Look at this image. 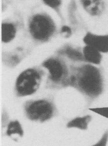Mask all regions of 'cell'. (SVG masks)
I'll list each match as a JSON object with an SVG mask.
<instances>
[{
	"label": "cell",
	"instance_id": "cell-1",
	"mask_svg": "<svg viewBox=\"0 0 108 146\" xmlns=\"http://www.w3.org/2000/svg\"><path fill=\"white\" fill-rule=\"evenodd\" d=\"M29 30L34 38L37 40L45 41L55 33L56 25L48 14L44 13H37L30 18Z\"/></svg>",
	"mask_w": 108,
	"mask_h": 146
},
{
	"label": "cell",
	"instance_id": "cell-2",
	"mask_svg": "<svg viewBox=\"0 0 108 146\" xmlns=\"http://www.w3.org/2000/svg\"><path fill=\"white\" fill-rule=\"evenodd\" d=\"M78 84L80 89L87 95L98 96L102 89V80L99 70L90 65L83 66L80 72Z\"/></svg>",
	"mask_w": 108,
	"mask_h": 146
},
{
	"label": "cell",
	"instance_id": "cell-3",
	"mask_svg": "<svg viewBox=\"0 0 108 146\" xmlns=\"http://www.w3.org/2000/svg\"><path fill=\"white\" fill-rule=\"evenodd\" d=\"M40 81V75L36 70L28 69L23 72L17 79V91L21 96L31 95L38 88Z\"/></svg>",
	"mask_w": 108,
	"mask_h": 146
},
{
	"label": "cell",
	"instance_id": "cell-4",
	"mask_svg": "<svg viewBox=\"0 0 108 146\" xmlns=\"http://www.w3.org/2000/svg\"><path fill=\"white\" fill-rule=\"evenodd\" d=\"M27 115L32 120L44 122L52 117L53 108L48 102L38 100L29 104L26 108Z\"/></svg>",
	"mask_w": 108,
	"mask_h": 146
},
{
	"label": "cell",
	"instance_id": "cell-5",
	"mask_svg": "<svg viewBox=\"0 0 108 146\" xmlns=\"http://www.w3.org/2000/svg\"><path fill=\"white\" fill-rule=\"evenodd\" d=\"M83 41L86 45L95 48L99 52H108V35H98L88 32Z\"/></svg>",
	"mask_w": 108,
	"mask_h": 146
},
{
	"label": "cell",
	"instance_id": "cell-6",
	"mask_svg": "<svg viewBox=\"0 0 108 146\" xmlns=\"http://www.w3.org/2000/svg\"><path fill=\"white\" fill-rule=\"evenodd\" d=\"M85 11L92 17H98L103 13L105 9L104 0H80Z\"/></svg>",
	"mask_w": 108,
	"mask_h": 146
},
{
	"label": "cell",
	"instance_id": "cell-7",
	"mask_svg": "<svg viewBox=\"0 0 108 146\" xmlns=\"http://www.w3.org/2000/svg\"><path fill=\"white\" fill-rule=\"evenodd\" d=\"M43 66L49 70L52 81L57 82L60 80L62 76L63 71L62 66L59 61L51 58L45 61Z\"/></svg>",
	"mask_w": 108,
	"mask_h": 146
},
{
	"label": "cell",
	"instance_id": "cell-8",
	"mask_svg": "<svg viewBox=\"0 0 108 146\" xmlns=\"http://www.w3.org/2000/svg\"><path fill=\"white\" fill-rule=\"evenodd\" d=\"M17 34V29L11 23H3L1 27L2 42L8 43L13 40Z\"/></svg>",
	"mask_w": 108,
	"mask_h": 146
},
{
	"label": "cell",
	"instance_id": "cell-9",
	"mask_svg": "<svg viewBox=\"0 0 108 146\" xmlns=\"http://www.w3.org/2000/svg\"><path fill=\"white\" fill-rule=\"evenodd\" d=\"M83 56L85 59L89 62L95 64L101 63V55L100 52L92 46L86 45L83 49Z\"/></svg>",
	"mask_w": 108,
	"mask_h": 146
},
{
	"label": "cell",
	"instance_id": "cell-10",
	"mask_svg": "<svg viewBox=\"0 0 108 146\" xmlns=\"http://www.w3.org/2000/svg\"><path fill=\"white\" fill-rule=\"evenodd\" d=\"M91 119V117L90 115L76 118L68 123L67 127L68 128H77L80 129L86 130Z\"/></svg>",
	"mask_w": 108,
	"mask_h": 146
},
{
	"label": "cell",
	"instance_id": "cell-11",
	"mask_svg": "<svg viewBox=\"0 0 108 146\" xmlns=\"http://www.w3.org/2000/svg\"><path fill=\"white\" fill-rule=\"evenodd\" d=\"M6 133L8 136L17 134L22 137L24 135V132L21 127V124H20L18 121H12L10 123L8 126Z\"/></svg>",
	"mask_w": 108,
	"mask_h": 146
},
{
	"label": "cell",
	"instance_id": "cell-12",
	"mask_svg": "<svg viewBox=\"0 0 108 146\" xmlns=\"http://www.w3.org/2000/svg\"><path fill=\"white\" fill-rule=\"evenodd\" d=\"M45 5L52 9L58 14H60L62 0H41Z\"/></svg>",
	"mask_w": 108,
	"mask_h": 146
},
{
	"label": "cell",
	"instance_id": "cell-13",
	"mask_svg": "<svg viewBox=\"0 0 108 146\" xmlns=\"http://www.w3.org/2000/svg\"><path fill=\"white\" fill-rule=\"evenodd\" d=\"M65 52L70 58L74 60H83L84 58L81 53L70 47H68L66 49Z\"/></svg>",
	"mask_w": 108,
	"mask_h": 146
},
{
	"label": "cell",
	"instance_id": "cell-14",
	"mask_svg": "<svg viewBox=\"0 0 108 146\" xmlns=\"http://www.w3.org/2000/svg\"><path fill=\"white\" fill-rule=\"evenodd\" d=\"M108 141V131H106L104 134L102 135V137L99 139V141L91 146H107Z\"/></svg>",
	"mask_w": 108,
	"mask_h": 146
},
{
	"label": "cell",
	"instance_id": "cell-15",
	"mask_svg": "<svg viewBox=\"0 0 108 146\" xmlns=\"http://www.w3.org/2000/svg\"><path fill=\"white\" fill-rule=\"evenodd\" d=\"M61 33L65 34L66 37H70V36H71V33H72L71 29L67 25L63 26L61 29Z\"/></svg>",
	"mask_w": 108,
	"mask_h": 146
}]
</instances>
